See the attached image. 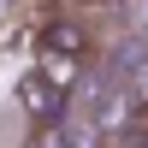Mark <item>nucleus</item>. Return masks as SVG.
I'll return each mask as SVG.
<instances>
[{
	"label": "nucleus",
	"mask_w": 148,
	"mask_h": 148,
	"mask_svg": "<svg viewBox=\"0 0 148 148\" xmlns=\"http://www.w3.org/2000/svg\"><path fill=\"white\" fill-rule=\"evenodd\" d=\"M65 89H53V83L42 77V71H30V77H18V107L30 125H53V119H65Z\"/></svg>",
	"instance_id": "f257e3e1"
},
{
	"label": "nucleus",
	"mask_w": 148,
	"mask_h": 148,
	"mask_svg": "<svg viewBox=\"0 0 148 148\" xmlns=\"http://www.w3.org/2000/svg\"><path fill=\"white\" fill-rule=\"evenodd\" d=\"M30 148H77L65 130V119H53V125H30Z\"/></svg>",
	"instance_id": "7ed1b4c3"
},
{
	"label": "nucleus",
	"mask_w": 148,
	"mask_h": 148,
	"mask_svg": "<svg viewBox=\"0 0 148 148\" xmlns=\"http://www.w3.org/2000/svg\"><path fill=\"white\" fill-rule=\"evenodd\" d=\"M125 125H130V101H125V95H113V101L101 107V130H125Z\"/></svg>",
	"instance_id": "20e7f679"
},
{
	"label": "nucleus",
	"mask_w": 148,
	"mask_h": 148,
	"mask_svg": "<svg viewBox=\"0 0 148 148\" xmlns=\"http://www.w3.org/2000/svg\"><path fill=\"white\" fill-rule=\"evenodd\" d=\"M36 53H47V59H77V65H83V53H89V30H83L77 18H47L42 36H36Z\"/></svg>",
	"instance_id": "f03ea898"
}]
</instances>
